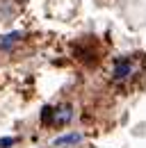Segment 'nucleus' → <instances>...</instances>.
Segmentation results:
<instances>
[{"mask_svg":"<svg viewBox=\"0 0 146 148\" xmlns=\"http://www.w3.org/2000/svg\"><path fill=\"white\" fill-rule=\"evenodd\" d=\"M73 110L69 105H62V107H43L41 112V123L43 125H55V128H62L71 121Z\"/></svg>","mask_w":146,"mask_h":148,"instance_id":"1","label":"nucleus"},{"mask_svg":"<svg viewBox=\"0 0 146 148\" xmlns=\"http://www.w3.org/2000/svg\"><path fill=\"white\" fill-rule=\"evenodd\" d=\"M135 73H139V64H137L135 57H123V59H119L116 66H114V71H112V75H114L116 82H123L128 77H132Z\"/></svg>","mask_w":146,"mask_h":148,"instance_id":"2","label":"nucleus"},{"mask_svg":"<svg viewBox=\"0 0 146 148\" xmlns=\"http://www.w3.org/2000/svg\"><path fill=\"white\" fill-rule=\"evenodd\" d=\"M82 141V134H78V132H71V134H64V137H57L53 141V146H71V144H80Z\"/></svg>","mask_w":146,"mask_h":148,"instance_id":"3","label":"nucleus"},{"mask_svg":"<svg viewBox=\"0 0 146 148\" xmlns=\"http://www.w3.org/2000/svg\"><path fill=\"white\" fill-rule=\"evenodd\" d=\"M12 144H16L14 137H5V139H0V148H9Z\"/></svg>","mask_w":146,"mask_h":148,"instance_id":"4","label":"nucleus"},{"mask_svg":"<svg viewBox=\"0 0 146 148\" xmlns=\"http://www.w3.org/2000/svg\"><path fill=\"white\" fill-rule=\"evenodd\" d=\"M16 39H21V34H18V32L7 34V39H2V46H9V43H12V41H16Z\"/></svg>","mask_w":146,"mask_h":148,"instance_id":"5","label":"nucleus"}]
</instances>
